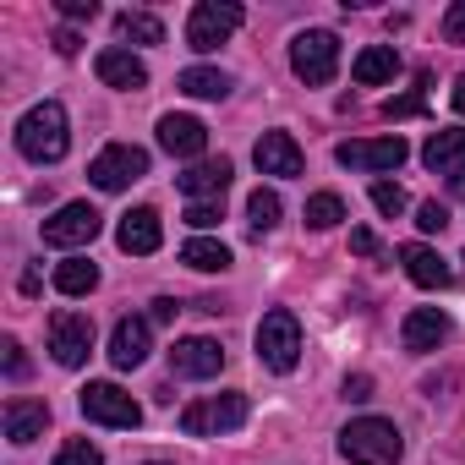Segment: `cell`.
<instances>
[{"mask_svg":"<svg viewBox=\"0 0 465 465\" xmlns=\"http://www.w3.org/2000/svg\"><path fill=\"white\" fill-rule=\"evenodd\" d=\"M383 115H389V121H411V115H427V94H400V99H389V104H383Z\"/></svg>","mask_w":465,"mask_h":465,"instance_id":"obj_32","label":"cell"},{"mask_svg":"<svg viewBox=\"0 0 465 465\" xmlns=\"http://www.w3.org/2000/svg\"><path fill=\"white\" fill-rule=\"evenodd\" d=\"M400 263H405V274H411L421 291H443V285L454 280V274H449V263H443L427 242H405V247H400Z\"/></svg>","mask_w":465,"mask_h":465,"instance_id":"obj_21","label":"cell"},{"mask_svg":"<svg viewBox=\"0 0 465 465\" xmlns=\"http://www.w3.org/2000/svg\"><path fill=\"white\" fill-rule=\"evenodd\" d=\"M345 400H356V405H361V400H372V378H367V372L345 378Z\"/></svg>","mask_w":465,"mask_h":465,"instance_id":"obj_38","label":"cell"},{"mask_svg":"<svg viewBox=\"0 0 465 465\" xmlns=\"http://www.w3.org/2000/svg\"><path fill=\"white\" fill-rule=\"evenodd\" d=\"M460 263H465V252H460Z\"/></svg>","mask_w":465,"mask_h":465,"instance_id":"obj_44","label":"cell"},{"mask_svg":"<svg viewBox=\"0 0 465 465\" xmlns=\"http://www.w3.org/2000/svg\"><path fill=\"white\" fill-rule=\"evenodd\" d=\"M50 351L61 367H83L94 356V318L88 312H55L50 318Z\"/></svg>","mask_w":465,"mask_h":465,"instance_id":"obj_11","label":"cell"},{"mask_svg":"<svg viewBox=\"0 0 465 465\" xmlns=\"http://www.w3.org/2000/svg\"><path fill=\"white\" fill-rule=\"evenodd\" d=\"M242 23H247V12L236 6V0H197L192 17H186V45L197 55H208V50H219L230 34H236Z\"/></svg>","mask_w":465,"mask_h":465,"instance_id":"obj_5","label":"cell"},{"mask_svg":"<svg viewBox=\"0 0 465 465\" xmlns=\"http://www.w3.org/2000/svg\"><path fill=\"white\" fill-rule=\"evenodd\" d=\"M55 465H104V454H99L88 438H72V443L55 454Z\"/></svg>","mask_w":465,"mask_h":465,"instance_id":"obj_31","label":"cell"},{"mask_svg":"<svg viewBox=\"0 0 465 465\" xmlns=\"http://www.w3.org/2000/svg\"><path fill=\"white\" fill-rule=\"evenodd\" d=\"M77 405H83V416L88 421H99V427H137L143 421V405L121 389V383H88L83 394H77Z\"/></svg>","mask_w":465,"mask_h":465,"instance_id":"obj_8","label":"cell"},{"mask_svg":"<svg viewBox=\"0 0 465 465\" xmlns=\"http://www.w3.org/2000/svg\"><path fill=\"white\" fill-rule=\"evenodd\" d=\"M55 50H61V55H77V50H83V39H77L72 28H61V34H55Z\"/></svg>","mask_w":465,"mask_h":465,"instance_id":"obj_41","label":"cell"},{"mask_svg":"<svg viewBox=\"0 0 465 465\" xmlns=\"http://www.w3.org/2000/svg\"><path fill=\"white\" fill-rule=\"evenodd\" d=\"M291 66H296V77L312 83V88L334 83V72H340V39H334L329 28H307V34H296V45H291Z\"/></svg>","mask_w":465,"mask_h":465,"instance_id":"obj_6","label":"cell"},{"mask_svg":"<svg viewBox=\"0 0 465 465\" xmlns=\"http://www.w3.org/2000/svg\"><path fill=\"white\" fill-rule=\"evenodd\" d=\"M143 175H148V148H137V143H110V148H99L94 164H88V181H94L99 192H126V186L143 181Z\"/></svg>","mask_w":465,"mask_h":465,"instance_id":"obj_7","label":"cell"},{"mask_svg":"<svg viewBox=\"0 0 465 465\" xmlns=\"http://www.w3.org/2000/svg\"><path fill=\"white\" fill-rule=\"evenodd\" d=\"M405 153H411V148H405V137H400V132H394V137H367V143L356 137V143H340V148H334V159H340L345 170H367V175L400 170V164H405Z\"/></svg>","mask_w":465,"mask_h":465,"instance_id":"obj_9","label":"cell"},{"mask_svg":"<svg viewBox=\"0 0 465 465\" xmlns=\"http://www.w3.org/2000/svg\"><path fill=\"white\" fill-rule=\"evenodd\" d=\"M421 159H427V170H432V175H449L454 186H465V132H460V126L432 132V137H427V148H421Z\"/></svg>","mask_w":465,"mask_h":465,"instance_id":"obj_15","label":"cell"},{"mask_svg":"<svg viewBox=\"0 0 465 465\" xmlns=\"http://www.w3.org/2000/svg\"><path fill=\"white\" fill-rule=\"evenodd\" d=\"M219 367H224V351L213 340H203V334L170 345V372L175 378H219Z\"/></svg>","mask_w":465,"mask_h":465,"instance_id":"obj_14","label":"cell"},{"mask_svg":"<svg viewBox=\"0 0 465 465\" xmlns=\"http://www.w3.org/2000/svg\"><path fill=\"white\" fill-rule=\"evenodd\" d=\"M153 465H159V460H153Z\"/></svg>","mask_w":465,"mask_h":465,"instance_id":"obj_45","label":"cell"},{"mask_svg":"<svg viewBox=\"0 0 465 465\" xmlns=\"http://www.w3.org/2000/svg\"><path fill=\"white\" fill-rule=\"evenodd\" d=\"M181 263L197 269V274H224V269H230V247L213 242V236H192V242L181 247Z\"/></svg>","mask_w":465,"mask_h":465,"instance_id":"obj_24","label":"cell"},{"mask_svg":"<svg viewBox=\"0 0 465 465\" xmlns=\"http://www.w3.org/2000/svg\"><path fill=\"white\" fill-rule=\"evenodd\" d=\"M416 224L427 230V236H438V230L449 224V208H443V203H421V208H416Z\"/></svg>","mask_w":465,"mask_h":465,"instance_id":"obj_34","label":"cell"},{"mask_svg":"<svg viewBox=\"0 0 465 465\" xmlns=\"http://www.w3.org/2000/svg\"><path fill=\"white\" fill-rule=\"evenodd\" d=\"M17 148L34 159V164H61L66 148H72V132H66V110L55 99L34 104L23 121H17Z\"/></svg>","mask_w":465,"mask_h":465,"instance_id":"obj_1","label":"cell"},{"mask_svg":"<svg viewBox=\"0 0 465 465\" xmlns=\"http://www.w3.org/2000/svg\"><path fill=\"white\" fill-rule=\"evenodd\" d=\"M340 219H345L340 192H312V197H307V224H312V230H334Z\"/></svg>","mask_w":465,"mask_h":465,"instance_id":"obj_29","label":"cell"},{"mask_svg":"<svg viewBox=\"0 0 465 465\" xmlns=\"http://www.w3.org/2000/svg\"><path fill=\"white\" fill-rule=\"evenodd\" d=\"M443 39L449 45H465V0H454V6L443 12Z\"/></svg>","mask_w":465,"mask_h":465,"instance_id":"obj_35","label":"cell"},{"mask_svg":"<svg viewBox=\"0 0 465 465\" xmlns=\"http://www.w3.org/2000/svg\"><path fill=\"white\" fill-rule=\"evenodd\" d=\"M258 361L269 372H296V361H302V323H296L291 307L263 312V323H258Z\"/></svg>","mask_w":465,"mask_h":465,"instance_id":"obj_3","label":"cell"},{"mask_svg":"<svg viewBox=\"0 0 465 465\" xmlns=\"http://www.w3.org/2000/svg\"><path fill=\"white\" fill-rule=\"evenodd\" d=\"M115 34H121L126 45H164V23L148 17V12H121V17H115Z\"/></svg>","mask_w":465,"mask_h":465,"instance_id":"obj_27","label":"cell"},{"mask_svg":"<svg viewBox=\"0 0 465 465\" xmlns=\"http://www.w3.org/2000/svg\"><path fill=\"white\" fill-rule=\"evenodd\" d=\"M45 427H50V405L45 400H12L6 405V438L12 443H34V438H45Z\"/></svg>","mask_w":465,"mask_h":465,"instance_id":"obj_22","label":"cell"},{"mask_svg":"<svg viewBox=\"0 0 465 465\" xmlns=\"http://www.w3.org/2000/svg\"><path fill=\"white\" fill-rule=\"evenodd\" d=\"M175 88H181L186 99H224V94H230V77H224L219 66H186V72L175 77Z\"/></svg>","mask_w":465,"mask_h":465,"instance_id":"obj_25","label":"cell"},{"mask_svg":"<svg viewBox=\"0 0 465 465\" xmlns=\"http://www.w3.org/2000/svg\"><path fill=\"white\" fill-rule=\"evenodd\" d=\"M175 312H181V302L159 296V302H153V312H148V323H175Z\"/></svg>","mask_w":465,"mask_h":465,"instance_id":"obj_39","label":"cell"},{"mask_svg":"<svg viewBox=\"0 0 465 465\" xmlns=\"http://www.w3.org/2000/svg\"><path fill=\"white\" fill-rule=\"evenodd\" d=\"M340 454H345L351 465H400L405 438H400V427L383 421V416H356V421L340 432Z\"/></svg>","mask_w":465,"mask_h":465,"instance_id":"obj_2","label":"cell"},{"mask_svg":"<svg viewBox=\"0 0 465 465\" xmlns=\"http://www.w3.org/2000/svg\"><path fill=\"white\" fill-rule=\"evenodd\" d=\"M159 148H164L170 159H197V153L208 148V126H203L197 115H164V121H159Z\"/></svg>","mask_w":465,"mask_h":465,"instance_id":"obj_18","label":"cell"},{"mask_svg":"<svg viewBox=\"0 0 465 465\" xmlns=\"http://www.w3.org/2000/svg\"><path fill=\"white\" fill-rule=\"evenodd\" d=\"M148 334H153V323L148 318H121L115 329H110V361L121 367V372H132V367H143L148 361Z\"/></svg>","mask_w":465,"mask_h":465,"instance_id":"obj_16","label":"cell"},{"mask_svg":"<svg viewBox=\"0 0 465 465\" xmlns=\"http://www.w3.org/2000/svg\"><path fill=\"white\" fill-rule=\"evenodd\" d=\"M449 312H438V307H411L405 312V323H400V340H405V351L411 356H427V351H438L443 340H449Z\"/></svg>","mask_w":465,"mask_h":465,"instance_id":"obj_13","label":"cell"},{"mask_svg":"<svg viewBox=\"0 0 465 465\" xmlns=\"http://www.w3.org/2000/svg\"><path fill=\"white\" fill-rule=\"evenodd\" d=\"M94 72H99V83H104V88H126V94L148 88V66H143L132 50H99Z\"/></svg>","mask_w":465,"mask_h":465,"instance_id":"obj_20","label":"cell"},{"mask_svg":"<svg viewBox=\"0 0 465 465\" xmlns=\"http://www.w3.org/2000/svg\"><path fill=\"white\" fill-rule=\"evenodd\" d=\"M94 285H99V263H88V258L55 263V291H61V296H88Z\"/></svg>","mask_w":465,"mask_h":465,"instance_id":"obj_26","label":"cell"},{"mask_svg":"<svg viewBox=\"0 0 465 465\" xmlns=\"http://www.w3.org/2000/svg\"><path fill=\"white\" fill-rule=\"evenodd\" d=\"M99 208L94 203H66L45 219V247H88L99 236Z\"/></svg>","mask_w":465,"mask_h":465,"instance_id":"obj_10","label":"cell"},{"mask_svg":"<svg viewBox=\"0 0 465 465\" xmlns=\"http://www.w3.org/2000/svg\"><path fill=\"white\" fill-rule=\"evenodd\" d=\"M252 159H258V170L263 175H302V148H296V137L291 132H263L258 137V148H252Z\"/></svg>","mask_w":465,"mask_h":465,"instance_id":"obj_19","label":"cell"},{"mask_svg":"<svg viewBox=\"0 0 465 465\" xmlns=\"http://www.w3.org/2000/svg\"><path fill=\"white\" fill-rule=\"evenodd\" d=\"M280 213H285V203H280V192H274V186H258V192L247 197V224L258 230V236L280 224Z\"/></svg>","mask_w":465,"mask_h":465,"instance_id":"obj_28","label":"cell"},{"mask_svg":"<svg viewBox=\"0 0 465 465\" xmlns=\"http://www.w3.org/2000/svg\"><path fill=\"white\" fill-rule=\"evenodd\" d=\"M230 175H236V170H230V159H197L186 175H175V186H181L192 203H219L224 186H230Z\"/></svg>","mask_w":465,"mask_h":465,"instance_id":"obj_17","label":"cell"},{"mask_svg":"<svg viewBox=\"0 0 465 465\" xmlns=\"http://www.w3.org/2000/svg\"><path fill=\"white\" fill-rule=\"evenodd\" d=\"M6 378H28V356L17 340H6Z\"/></svg>","mask_w":465,"mask_h":465,"instance_id":"obj_37","label":"cell"},{"mask_svg":"<svg viewBox=\"0 0 465 465\" xmlns=\"http://www.w3.org/2000/svg\"><path fill=\"white\" fill-rule=\"evenodd\" d=\"M39 285H45L39 269H23V296H39Z\"/></svg>","mask_w":465,"mask_h":465,"instance_id":"obj_42","label":"cell"},{"mask_svg":"<svg viewBox=\"0 0 465 465\" xmlns=\"http://www.w3.org/2000/svg\"><path fill=\"white\" fill-rule=\"evenodd\" d=\"M351 252L372 258V252H378V236H372V230H351Z\"/></svg>","mask_w":465,"mask_h":465,"instance_id":"obj_40","label":"cell"},{"mask_svg":"<svg viewBox=\"0 0 465 465\" xmlns=\"http://www.w3.org/2000/svg\"><path fill=\"white\" fill-rule=\"evenodd\" d=\"M372 208L394 219V213H405V192H400L394 181H372Z\"/></svg>","mask_w":465,"mask_h":465,"instance_id":"obj_30","label":"cell"},{"mask_svg":"<svg viewBox=\"0 0 465 465\" xmlns=\"http://www.w3.org/2000/svg\"><path fill=\"white\" fill-rule=\"evenodd\" d=\"M61 17H72V23L88 17V23H94V17H99V0H61Z\"/></svg>","mask_w":465,"mask_h":465,"instance_id":"obj_36","label":"cell"},{"mask_svg":"<svg viewBox=\"0 0 465 465\" xmlns=\"http://www.w3.org/2000/svg\"><path fill=\"white\" fill-rule=\"evenodd\" d=\"M449 104H454V110H460V115H465V77H460V83H454V94H449Z\"/></svg>","mask_w":465,"mask_h":465,"instance_id":"obj_43","label":"cell"},{"mask_svg":"<svg viewBox=\"0 0 465 465\" xmlns=\"http://www.w3.org/2000/svg\"><path fill=\"white\" fill-rule=\"evenodd\" d=\"M394 72H400V55H394V45H367V50L356 55V66H351V77H356L361 88L394 83Z\"/></svg>","mask_w":465,"mask_h":465,"instance_id":"obj_23","label":"cell"},{"mask_svg":"<svg viewBox=\"0 0 465 465\" xmlns=\"http://www.w3.org/2000/svg\"><path fill=\"white\" fill-rule=\"evenodd\" d=\"M247 421V394H208V400H192L181 411V432L186 438H213V432H236Z\"/></svg>","mask_w":465,"mask_h":465,"instance_id":"obj_4","label":"cell"},{"mask_svg":"<svg viewBox=\"0 0 465 465\" xmlns=\"http://www.w3.org/2000/svg\"><path fill=\"white\" fill-rule=\"evenodd\" d=\"M115 242H121V252L148 258V252L164 247V219H159L153 208H132V213H121V224H115Z\"/></svg>","mask_w":465,"mask_h":465,"instance_id":"obj_12","label":"cell"},{"mask_svg":"<svg viewBox=\"0 0 465 465\" xmlns=\"http://www.w3.org/2000/svg\"><path fill=\"white\" fill-rule=\"evenodd\" d=\"M219 219H224L219 203H192V208H186V224H192V230H213Z\"/></svg>","mask_w":465,"mask_h":465,"instance_id":"obj_33","label":"cell"}]
</instances>
